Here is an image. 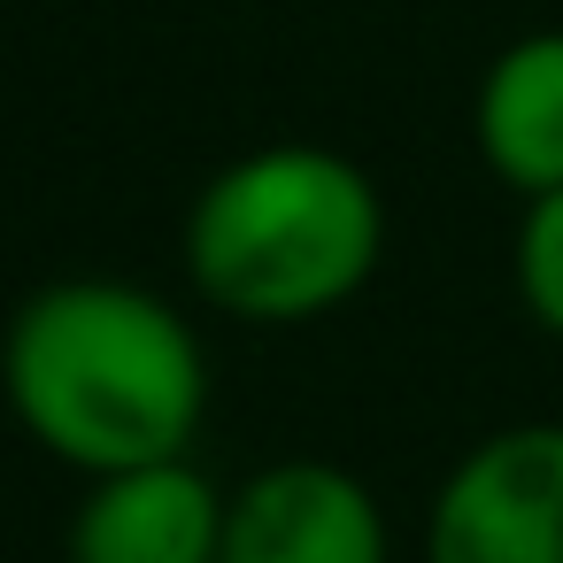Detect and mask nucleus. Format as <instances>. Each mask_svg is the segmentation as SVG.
<instances>
[{"label":"nucleus","instance_id":"nucleus-1","mask_svg":"<svg viewBox=\"0 0 563 563\" xmlns=\"http://www.w3.org/2000/svg\"><path fill=\"white\" fill-rule=\"evenodd\" d=\"M16 424L86 478L186 455L209 417V355L194 324L124 278H55L0 340Z\"/></svg>","mask_w":563,"mask_h":563},{"label":"nucleus","instance_id":"nucleus-2","mask_svg":"<svg viewBox=\"0 0 563 563\" xmlns=\"http://www.w3.org/2000/svg\"><path fill=\"white\" fill-rule=\"evenodd\" d=\"M386 201L363 163L317 140H278L224 163L186 217V271L240 324H309L371 286Z\"/></svg>","mask_w":563,"mask_h":563},{"label":"nucleus","instance_id":"nucleus-3","mask_svg":"<svg viewBox=\"0 0 563 563\" xmlns=\"http://www.w3.org/2000/svg\"><path fill=\"white\" fill-rule=\"evenodd\" d=\"M424 563H563V424H501L424 509Z\"/></svg>","mask_w":563,"mask_h":563},{"label":"nucleus","instance_id":"nucleus-4","mask_svg":"<svg viewBox=\"0 0 563 563\" xmlns=\"http://www.w3.org/2000/svg\"><path fill=\"white\" fill-rule=\"evenodd\" d=\"M224 563H394V532L355 471L294 455L232 494Z\"/></svg>","mask_w":563,"mask_h":563},{"label":"nucleus","instance_id":"nucleus-5","mask_svg":"<svg viewBox=\"0 0 563 563\" xmlns=\"http://www.w3.org/2000/svg\"><path fill=\"white\" fill-rule=\"evenodd\" d=\"M232 501L186 455L101 471L70 517V563H224Z\"/></svg>","mask_w":563,"mask_h":563},{"label":"nucleus","instance_id":"nucleus-6","mask_svg":"<svg viewBox=\"0 0 563 563\" xmlns=\"http://www.w3.org/2000/svg\"><path fill=\"white\" fill-rule=\"evenodd\" d=\"M471 140L494 186H509L517 201L563 186V32H525L486 63Z\"/></svg>","mask_w":563,"mask_h":563},{"label":"nucleus","instance_id":"nucleus-7","mask_svg":"<svg viewBox=\"0 0 563 563\" xmlns=\"http://www.w3.org/2000/svg\"><path fill=\"white\" fill-rule=\"evenodd\" d=\"M509 278H517L525 317L548 340H563V186L540 194V201H525L517 240H509Z\"/></svg>","mask_w":563,"mask_h":563}]
</instances>
